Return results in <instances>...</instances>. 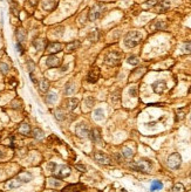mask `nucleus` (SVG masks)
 Wrapping results in <instances>:
<instances>
[{
	"mask_svg": "<svg viewBox=\"0 0 191 192\" xmlns=\"http://www.w3.org/2000/svg\"><path fill=\"white\" fill-rule=\"evenodd\" d=\"M129 167L135 170V171H140V172H150L151 169H152V163L150 159H147V158H142L140 159L138 162H131L129 164Z\"/></svg>",
	"mask_w": 191,
	"mask_h": 192,
	"instance_id": "nucleus-1",
	"label": "nucleus"
},
{
	"mask_svg": "<svg viewBox=\"0 0 191 192\" xmlns=\"http://www.w3.org/2000/svg\"><path fill=\"white\" fill-rule=\"evenodd\" d=\"M142 41V34L137 31H131L124 38V45L128 48H133L136 47L140 42Z\"/></svg>",
	"mask_w": 191,
	"mask_h": 192,
	"instance_id": "nucleus-2",
	"label": "nucleus"
},
{
	"mask_svg": "<svg viewBox=\"0 0 191 192\" xmlns=\"http://www.w3.org/2000/svg\"><path fill=\"white\" fill-rule=\"evenodd\" d=\"M182 164V157L178 152L171 153L168 158V167L170 169H178Z\"/></svg>",
	"mask_w": 191,
	"mask_h": 192,
	"instance_id": "nucleus-3",
	"label": "nucleus"
},
{
	"mask_svg": "<svg viewBox=\"0 0 191 192\" xmlns=\"http://www.w3.org/2000/svg\"><path fill=\"white\" fill-rule=\"evenodd\" d=\"M75 131L78 134L79 137H81V138H90V135H91V131L90 129L88 128V125L86 123H80L76 125L75 128Z\"/></svg>",
	"mask_w": 191,
	"mask_h": 192,
	"instance_id": "nucleus-4",
	"label": "nucleus"
},
{
	"mask_svg": "<svg viewBox=\"0 0 191 192\" xmlns=\"http://www.w3.org/2000/svg\"><path fill=\"white\" fill-rule=\"evenodd\" d=\"M71 172H72V170H71L69 167H67V165H61V167H57V168H56V170H55V172H54L53 175H54L55 178L62 179V178L68 177V176L71 175Z\"/></svg>",
	"mask_w": 191,
	"mask_h": 192,
	"instance_id": "nucleus-5",
	"label": "nucleus"
},
{
	"mask_svg": "<svg viewBox=\"0 0 191 192\" xmlns=\"http://www.w3.org/2000/svg\"><path fill=\"white\" fill-rule=\"evenodd\" d=\"M103 11H104V6H103V5H96V6H94V7L90 10L89 14H88V19H89L90 21H94V20L99 19V18L102 15Z\"/></svg>",
	"mask_w": 191,
	"mask_h": 192,
	"instance_id": "nucleus-6",
	"label": "nucleus"
},
{
	"mask_svg": "<svg viewBox=\"0 0 191 192\" xmlns=\"http://www.w3.org/2000/svg\"><path fill=\"white\" fill-rule=\"evenodd\" d=\"M120 61H121V55L118 53H115V52L109 53L106 56V60H104V62L109 66H116V65L120 63Z\"/></svg>",
	"mask_w": 191,
	"mask_h": 192,
	"instance_id": "nucleus-7",
	"label": "nucleus"
},
{
	"mask_svg": "<svg viewBox=\"0 0 191 192\" xmlns=\"http://www.w3.org/2000/svg\"><path fill=\"white\" fill-rule=\"evenodd\" d=\"M94 158H95V160H96L98 163H100V164H110L111 163V158L108 155H106L103 152H100V151L95 152Z\"/></svg>",
	"mask_w": 191,
	"mask_h": 192,
	"instance_id": "nucleus-8",
	"label": "nucleus"
},
{
	"mask_svg": "<svg viewBox=\"0 0 191 192\" xmlns=\"http://www.w3.org/2000/svg\"><path fill=\"white\" fill-rule=\"evenodd\" d=\"M151 87H152V90L156 94H162L167 89V83L164 81H156V82H154V83H152Z\"/></svg>",
	"mask_w": 191,
	"mask_h": 192,
	"instance_id": "nucleus-9",
	"label": "nucleus"
},
{
	"mask_svg": "<svg viewBox=\"0 0 191 192\" xmlns=\"http://www.w3.org/2000/svg\"><path fill=\"white\" fill-rule=\"evenodd\" d=\"M46 65L49 68H55L60 66V59L57 56H55L54 54H51V55L46 59Z\"/></svg>",
	"mask_w": 191,
	"mask_h": 192,
	"instance_id": "nucleus-10",
	"label": "nucleus"
},
{
	"mask_svg": "<svg viewBox=\"0 0 191 192\" xmlns=\"http://www.w3.org/2000/svg\"><path fill=\"white\" fill-rule=\"evenodd\" d=\"M82 190H86V186L79 183V184H72L66 186L62 190V192H81Z\"/></svg>",
	"mask_w": 191,
	"mask_h": 192,
	"instance_id": "nucleus-11",
	"label": "nucleus"
},
{
	"mask_svg": "<svg viewBox=\"0 0 191 192\" xmlns=\"http://www.w3.org/2000/svg\"><path fill=\"white\" fill-rule=\"evenodd\" d=\"M46 48H47V52L49 54H56V53L62 50V45L60 42H52V43L47 45Z\"/></svg>",
	"mask_w": 191,
	"mask_h": 192,
	"instance_id": "nucleus-12",
	"label": "nucleus"
},
{
	"mask_svg": "<svg viewBox=\"0 0 191 192\" xmlns=\"http://www.w3.org/2000/svg\"><path fill=\"white\" fill-rule=\"evenodd\" d=\"M100 77V70L98 67H95L93 70H90L89 75H88V82H90V83H95Z\"/></svg>",
	"mask_w": 191,
	"mask_h": 192,
	"instance_id": "nucleus-13",
	"label": "nucleus"
},
{
	"mask_svg": "<svg viewBox=\"0 0 191 192\" xmlns=\"http://www.w3.org/2000/svg\"><path fill=\"white\" fill-rule=\"evenodd\" d=\"M17 178H18V179H19L22 184H26V183H29L32 179H33V176H32V173H30V172L25 171V172L19 173V175L17 176Z\"/></svg>",
	"mask_w": 191,
	"mask_h": 192,
	"instance_id": "nucleus-14",
	"label": "nucleus"
},
{
	"mask_svg": "<svg viewBox=\"0 0 191 192\" xmlns=\"http://www.w3.org/2000/svg\"><path fill=\"white\" fill-rule=\"evenodd\" d=\"M41 6L45 11H53L56 7V1L55 0H42Z\"/></svg>",
	"mask_w": 191,
	"mask_h": 192,
	"instance_id": "nucleus-15",
	"label": "nucleus"
},
{
	"mask_svg": "<svg viewBox=\"0 0 191 192\" xmlns=\"http://www.w3.org/2000/svg\"><path fill=\"white\" fill-rule=\"evenodd\" d=\"M33 46H34V48L37 49V50H44V49H46V47H47V41H46V39H35L34 41H33Z\"/></svg>",
	"mask_w": 191,
	"mask_h": 192,
	"instance_id": "nucleus-16",
	"label": "nucleus"
},
{
	"mask_svg": "<svg viewBox=\"0 0 191 192\" xmlns=\"http://www.w3.org/2000/svg\"><path fill=\"white\" fill-rule=\"evenodd\" d=\"M90 140H91L94 143H102L101 134H100V130H99V129H93V130H91Z\"/></svg>",
	"mask_w": 191,
	"mask_h": 192,
	"instance_id": "nucleus-17",
	"label": "nucleus"
},
{
	"mask_svg": "<svg viewBox=\"0 0 191 192\" xmlns=\"http://www.w3.org/2000/svg\"><path fill=\"white\" fill-rule=\"evenodd\" d=\"M79 103H80V101L78 98H68L67 102H66V108L72 111V110H74V109H76Z\"/></svg>",
	"mask_w": 191,
	"mask_h": 192,
	"instance_id": "nucleus-18",
	"label": "nucleus"
},
{
	"mask_svg": "<svg viewBox=\"0 0 191 192\" xmlns=\"http://www.w3.org/2000/svg\"><path fill=\"white\" fill-rule=\"evenodd\" d=\"M22 185V183L15 177V178H13V179H11L7 184H6V186H7V189H10V190H14V189H18V187H20Z\"/></svg>",
	"mask_w": 191,
	"mask_h": 192,
	"instance_id": "nucleus-19",
	"label": "nucleus"
},
{
	"mask_svg": "<svg viewBox=\"0 0 191 192\" xmlns=\"http://www.w3.org/2000/svg\"><path fill=\"white\" fill-rule=\"evenodd\" d=\"M15 35H17V40H18L19 43H22V42L26 41V32H25L24 28H21V27L17 30Z\"/></svg>",
	"mask_w": 191,
	"mask_h": 192,
	"instance_id": "nucleus-20",
	"label": "nucleus"
},
{
	"mask_svg": "<svg viewBox=\"0 0 191 192\" xmlns=\"http://www.w3.org/2000/svg\"><path fill=\"white\" fill-rule=\"evenodd\" d=\"M19 132H20L21 135H25V136L29 135V134H30V127H29V124H28L27 122H22V123L19 125Z\"/></svg>",
	"mask_w": 191,
	"mask_h": 192,
	"instance_id": "nucleus-21",
	"label": "nucleus"
},
{
	"mask_svg": "<svg viewBox=\"0 0 191 192\" xmlns=\"http://www.w3.org/2000/svg\"><path fill=\"white\" fill-rule=\"evenodd\" d=\"M49 89V82L47 78H42L40 82H39V90L41 93H47Z\"/></svg>",
	"mask_w": 191,
	"mask_h": 192,
	"instance_id": "nucleus-22",
	"label": "nucleus"
},
{
	"mask_svg": "<svg viewBox=\"0 0 191 192\" xmlns=\"http://www.w3.org/2000/svg\"><path fill=\"white\" fill-rule=\"evenodd\" d=\"M103 118H104V111H103V109L98 108L96 110L94 111V120H95V121H102Z\"/></svg>",
	"mask_w": 191,
	"mask_h": 192,
	"instance_id": "nucleus-23",
	"label": "nucleus"
},
{
	"mask_svg": "<svg viewBox=\"0 0 191 192\" xmlns=\"http://www.w3.org/2000/svg\"><path fill=\"white\" fill-rule=\"evenodd\" d=\"M162 187H163L162 182H160V180H154V182L151 183L150 191H151V192H155V191H158V190H162Z\"/></svg>",
	"mask_w": 191,
	"mask_h": 192,
	"instance_id": "nucleus-24",
	"label": "nucleus"
},
{
	"mask_svg": "<svg viewBox=\"0 0 191 192\" xmlns=\"http://www.w3.org/2000/svg\"><path fill=\"white\" fill-rule=\"evenodd\" d=\"M48 185H49L51 187H60V186H61V182H60L57 178H55V177L48 178Z\"/></svg>",
	"mask_w": 191,
	"mask_h": 192,
	"instance_id": "nucleus-25",
	"label": "nucleus"
},
{
	"mask_svg": "<svg viewBox=\"0 0 191 192\" xmlns=\"http://www.w3.org/2000/svg\"><path fill=\"white\" fill-rule=\"evenodd\" d=\"M54 116H55V118L57 121H63L66 118V115H65V113L62 111V109H56V110L54 111Z\"/></svg>",
	"mask_w": 191,
	"mask_h": 192,
	"instance_id": "nucleus-26",
	"label": "nucleus"
},
{
	"mask_svg": "<svg viewBox=\"0 0 191 192\" xmlns=\"http://www.w3.org/2000/svg\"><path fill=\"white\" fill-rule=\"evenodd\" d=\"M122 155H123V157H124V158H128V159H130V158H133V157H134V151H133L130 148H124V149H123V151H122Z\"/></svg>",
	"mask_w": 191,
	"mask_h": 192,
	"instance_id": "nucleus-27",
	"label": "nucleus"
},
{
	"mask_svg": "<svg viewBox=\"0 0 191 192\" xmlns=\"http://www.w3.org/2000/svg\"><path fill=\"white\" fill-rule=\"evenodd\" d=\"M32 135H33V137H34V138H37V140H41V138H44V136H45L44 131L41 129H39V128L34 129L33 134H32Z\"/></svg>",
	"mask_w": 191,
	"mask_h": 192,
	"instance_id": "nucleus-28",
	"label": "nucleus"
},
{
	"mask_svg": "<svg viewBox=\"0 0 191 192\" xmlns=\"http://www.w3.org/2000/svg\"><path fill=\"white\" fill-rule=\"evenodd\" d=\"M56 100H57V96H56L55 93H49L46 96V102L47 103H54V102H56Z\"/></svg>",
	"mask_w": 191,
	"mask_h": 192,
	"instance_id": "nucleus-29",
	"label": "nucleus"
},
{
	"mask_svg": "<svg viewBox=\"0 0 191 192\" xmlns=\"http://www.w3.org/2000/svg\"><path fill=\"white\" fill-rule=\"evenodd\" d=\"M156 7H157L158 12H165V11L169 8V4H168L167 1H163V3H161L160 5H157Z\"/></svg>",
	"mask_w": 191,
	"mask_h": 192,
	"instance_id": "nucleus-30",
	"label": "nucleus"
},
{
	"mask_svg": "<svg viewBox=\"0 0 191 192\" xmlns=\"http://www.w3.org/2000/svg\"><path fill=\"white\" fill-rule=\"evenodd\" d=\"M74 92H75L74 85H72V83H67V86H66V88H65V94H66V95H72Z\"/></svg>",
	"mask_w": 191,
	"mask_h": 192,
	"instance_id": "nucleus-31",
	"label": "nucleus"
},
{
	"mask_svg": "<svg viewBox=\"0 0 191 192\" xmlns=\"http://www.w3.org/2000/svg\"><path fill=\"white\" fill-rule=\"evenodd\" d=\"M127 61H128V63H129V65H133V66H137V65H138V62H140L138 58H137V56H135V55L129 56L128 59H127Z\"/></svg>",
	"mask_w": 191,
	"mask_h": 192,
	"instance_id": "nucleus-32",
	"label": "nucleus"
},
{
	"mask_svg": "<svg viewBox=\"0 0 191 192\" xmlns=\"http://www.w3.org/2000/svg\"><path fill=\"white\" fill-rule=\"evenodd\" d=\"M79 46H80V42L79 41H74V42H72V43H69L67 46V52L69 53L72 50H75L76 48H79Z\"/></svg>",
	"mask_w": 191,
	"mask_h": 192,
	"instance_id": "nucleus-33",
	"label": "nucleus"
},
{
	"mask_svg": "<svg viewBox=\"0 0 191 192\" xmlns=\"http://www.w3.org/2000/svg\"><path fill=\"white\" fill-rule=\"evenodd\" d=\"M184 190H185V187H184V185L181 184V183H176V184L174 185V187H172V191H174V192H184Z\"/></svg>",
	"mask_w": 191,
	"mask_h": 192,
	"instance_id": "nucleus-34",
	"label": "nucleus"
},
{
	"mask_svg": "<svg viewBox=\"0 0 191 192\" xmlns=\"http://www.w3.org/2000/svg\"><path fill=\"white\" fill-rule=\"evenodd\" d=\"M0 70H1L3 74H7L10 72V66L7 63H5V62L0 63Z\"/></svg>",
	"mask_w": 191,
	"mask_h": 192,
	"instance_id": "nucleus-35",
	"label": "nucleus"
},
{
	"mask_svg": "<svg viewBox=\"0 0 191 192\" xmlns=\"http://www.w3.org/2000/svg\"><path fill=\"white\" fill-rule=\"evenodd\" d=\"M47 168H48V170H49L52 173H54L55 170H56V168H57V165H56V163H54V162H49V163L47 164Z\"/></svg>",
	"mask_w": 191,
	"mask_h": 192,
	"instance_id": "nucleus-36",
	"label": "nucleus"
},
{
	"mask_svg": "<svg viewBox=\"0 0 191 192\" xmlns=\"http://www.w3.org/2000/svg\"><path fill=\"white\" fill-rule=\"evenodd\" d=\"M183 52L188 53V54H191V42H188L183 46Z\"/></svg>",
	"mask_w": 191,
	"mask_h": 192,
	"instance_id": "nucleus-37",
	"label": "nucleus"
},
{
	"mask_svg": "<svg viewBox=\"0 0 191 192\" xmlns=\"http://www.w3.org/2000/svg\"><path fill=\"white\" fill-rule=\"evenodd\" d=\"M137 93H138L137 87H131V88L129 89V94H130V96H133V97H136V96H137Z\"/></svg>",
	"mask_w": 191,
	"mask_h": 192,
	"instance_id": "nucleus-38",
	"label": "nucleus"
},
{
	"mask_svg": "<svg viewBox=\"0 0 191 192\" xmlns=\"http://www.w3.org/2000/svg\"><path fill=\"white\" fill-rule=\"evenodd\" d=\"M11 105H12L13 108L19 109V108H21V101H20V100H14V101L11 103Z\"/></svg>",
	"mask_w": 191,
	"mask_h": 192,
	"instance_id": "nucleus-39",
	"label": "nucleus"
},
{
	"mask_svg": "<svg viewBox=\"0 0 191 192\" xmlns=\"http://www.w3.org/2000/svg\"><path fill=\"white\" fill-rule=\"evenodd\" d=\"M27 66H28V70H29V73H33V70H34V62L33 61H30V60H28L27 61Z\"/></svg>",
	"mask_w": 191,
	"mask_h": 192,
	"instance_id": "nucleus-40",
	"label": "nucleus"
},
{
	"mask_svg": "<svg viewBox=\"0 0 191 192\" xmlns=\"http://www.w3.org/2000/svg\"><path fill=\"white\" fill-rule=\"evenodd\" d=\"M89 39H91V41L94 42V41H96L98 39H99V33L96 32V31H94L93 32V34H90L89 35Z\"/></svg>",
	"mask_w": 191,
	"mask_h": 192,
	"instance_id": "nucleus-41",
	"label": "nucleus"
},
{
	"mask_svg": "<svg viewBox=\"0 0 191 192\" xmlns=\"http://www.w3.org/2000/svg\"><path fill=\"white\" fill-rule=\"evenodd\" d=\"M75 168H76L79 171H81V172H86V171H87L86 167H84V165H82V164H76Z\"/></svg>",
	"mask_w": 191,
	"mask_h": 192,
	"instance_id": "nucleus-42",
	"label": "nucleus"
},
{
	"mask_svg": "<svg viewBox=\"0 0 191 192\" xmlns=\"http://www.w3.org/2000/svg\"><path fill=\"white\" fill-rule=\"evenodd\" d=\"M27 3H28V5L30 7H35L38 5V3H39V0H27Z\"/></svg>",
	"mask_w": 191,
	"mask_h": 192,
	"instance_id": "nucleus-43",
	"label": "nucleus"
},
{
	"mask_svg": "<svg viewBox=\"0 0 191 192\" xmlns=\"http://www.w3.org/2000/svg\"><path fill=\"white\" fill-rule=\"evenodd\" d=\"M86 104H87V107H93V104H94V98H93V97H87V98H86Z\"/></svg>",
	"mask_w": 191,
	"mask_h": 192,
	"instance_id": "nucleus-44",
	"label": "nucleus"
},
{
	"mask_svg": "<svg viewBox=\"0 0 191 192\" xmlns=\"http://www.w3.org/2000/svg\"><path fill=\"white\" fill-rule=\"evenodd\" d=\"M156 4H157V0H149L145 6L147 7H149V6H156Z\"/></svg>",
	"mask_w": 191,
	"mask_h": 192,
	"instance_id": "nucleus-45",
	"label": "nucleus"
},
{
	"mask_svg": "<svg viewBox=\"0 0 191 192\" xmlns=\"http://www.w3.org/2000/svg\"><path fill=\"white\" fill-rule=\"evenodd\" d=\"M55 35H62L63 34V27H59V28L56 30V32H54Z\"/></svg>",
	"mask_w": 191,
	"mask_h": 192,
	"instance_id": "nucleus-46",
	"label": "nucleus"
},
{
	"mask_svg": "<svg viewBox=\"0 0 191 192\" xmlns=\"http://www.w3.org/2000/svg\"><path fill=\"white\" fill-rule=\"evenodd\" d=\"M17 50H18L20 54L24 53V50H22V46H21V43H19V42H17Z\"/></svg>",
	"mask_w": 191,
	"mask_h": 192,
	"instance_id": "nucleus-47",
	"label": "nucleus"
},
{
	"mask_svg": "<svg viewBox=\"0 0 191 192\" xmlns=\"http://www.w3.org/2000/svg\"><path fill=\"white\" fill-rule=\"evenodd\" d=\"M29 76H30V80H32V82H33V83H38V81H37V78L34 77L33 73H29Z\"/></svg>",
	"mask_w": 191,
	"mask_h": 192,
	"instance_id": "nucleus-48",
	"label": "nucleus"
},
{
	"mask_svg": "<svg viewBox=\"0 0 191 192\" xmlns=\"http://www.w3.org/2000/svg\"><path fill=\"white\" fill-rule=\"evenodd\" d=\"M183 118H184V114H183L182 111H179V113L177 114V120L181 121V120H183Z\"/></svg>",
	"mask_w": 191,
	"mask_h": 192,
	"instance_id": "nucleus-49",
	"label": "nucleus"
},
{
	"mask_svg": "<svg viewBox=\"0 0 191 192\" xmlns=\"http://www.w3.org/2000/svg\"><path fill=\"white\" fill-rule=\"evenodd\" d=\"M115 159H116V162L121 163V156H120L118 153H116V155H115Z\"/></svg>",
	"mask_w": 191,
	"mask_h": 192,
	"instance_id": "nucleus-50",
	"label": "nucleus"
},
{
	"mask_svg": "<svg viewBox=\"0 0 191 192\" xmlns=\"http://www.w3.org/2000/svg\"><path fill=\"white\" fill-rule=\"evenodd\" d=\"M68 69V65H66V66H63V67H61V70L62 72H66Z\"/></svg>",
	"mask_w": 191,
	"mask_h": 192,
	"instance_id": "nucleus-51",
	"label": "nucleus"
},
{
	"mask_svg": "<svg viewBox=\"0 0 191 192\" xmlns=\"http://www.w3.org/2000/svg\"><path fill=\"white\" fill-rule=\"evenodd\" d=\"M5 157V152L3 150H0V158H4Z\"/></svg>",
	"mask_w": 191,
	"mask_h": 192,
	"instance_id": "nucleus-52",
	"label": "nucleus"
},
{
	"mask_svg": "<svg viewBox=\"0 0 191 192\" xmlns=\"http://www.w3.org/2000/svg\"><path fill=\"white\" fill-rule=\"evenodd\" d=\"M155 124H156L155 122H151V123H148V127H154Z\"/></svg>",
	"mask_w": 191,
	"mask_h": 192,
	"instance_id": "nucleus-53",
	"label": "nucleus"
},
{
	"mask_svg": "<svg viewBox=\"0 0 191 192\" xmlns=\"http://www.w3.org/2000/svg\"><path fill=\"white\" fill-rule=\"evenodd\" d=\"M101 1H104V0H101Z\"/></svg>",
	"mask_w": 191,
	"mask_h": 192,
	"instance_id": "nucleus-54",
	"label": "nucleus"
},
{
	"mask_svg": "<svg viewBox=\"0 0 191 192\" xmlns=\"http://www.w3.org/2000/svg\"><path fill=\"white\" fill-rule=\"evenodd\" d=\"M190 120H191V116H190Z\"/></svg>",
	"mask_w": 191,
	"mask_h": 192,
	"instance_id": "nucleus-55",
	"label": "nucleus"
}]
</instances>
